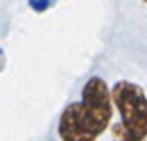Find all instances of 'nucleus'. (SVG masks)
I'll list each match as a JSON object with an SVG mask.
<instances>
[{
	"instance_id": "nucleus-2",
	"label": "nucleus",
	"mask_w": 147,
	"mask_h": 141,
	"mask_svg": "<svg viewBox=\"0 0 147 141\" xmlns=\"http://www.w3.org/2000/svg\"><path fill=\"white\" fill-rule=\"evenodd\" d=\"M111 102L121 113L123 128L136 139L147 137V96L143 89L136 83L119 81L113 85Z\"/></svg>"
},
{
	"instance_id": "nucleus-1",
	"label": "nucleus",
	"mask_w": 147,
	"mask_h": 141,
	"mask_svg": "<svg viewBox=\"0 0 147 141\" xmlns=\"http://www.w3.org/2000/svg\"><path fill=\"white\" fill-rule=\"evenodd\" d=\"M111 96L100 77H91L81 92V102L70 103L61 115L62 141H94L111 120Z\"/></svg>"
},
{
	"instance_id": "nucleus-5",
	"label": "nucleus",
	"mask_w": 147,
	"mask_h": 141,
	"mask_svg": "<svg viewBox=\"0 0 147 141\" xmlns=\"http://www.w3.org/2000/svg\"><path fill=\"white\" fill-rule=\"evenodd\" d=\"M143 2H147V0H143Z\"/></svg>"
},
{
	"instance_id": "nucleus-3",
	"label": "nucleus",
	"mask_w": 147,
	"mask_h": 141,
	"mask_svg": "<svg viewBox=\"0 0 147 141\" xmlns=\"http://www.w3.org/2000/svg\"><path fill=\"white\" fill-rule=\"evenodd\" d=\"M113 141H143V139H136V137H132L125 128H123V124L119 122V124L113 126Z\"/></svg>"
},
{
	"instance_id": "nucleus-4",
	"label": "nucleus",
	"mask_w": 147,
	"mask_h": 141,
	"mask_svg": "<svg viewBox=\"0 0 147 141\" xmlns=\"http://www.w3.org/2000/svg\"><path fill=\"white\" fill-rule=\"evenodd\" d=\"M28 4L36 11H45L49 8V0H28Z\"/></svg>"
}]
</instances>
